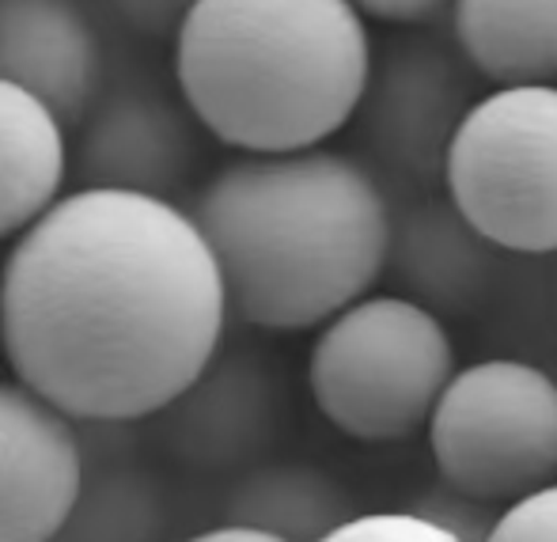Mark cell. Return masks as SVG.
Returning a JSON list of instances; mask_svg holds the SVG:
<instances>
[{"label": "cell", "mask_w": 557, "mask_h": 542, "mask_svg": "<svg viewBox=\"0 0 557 542\" xmlns=\"http://www.w3.org/2000/svg\"><path fill=\"white\" fill-rule=\"evenodd\" d=\"M232 319L198 220L171 198L76 186L0 270L12 375L81 426H137L221 353Z\"/></svg>", "instance_id": "obj_1"}, {"label": "cell", "mask_w": 557, "mask_h": 542, "mask_svg": "<svg viewBox=\"0 0 557 542\" xmlns=\"http://www.w3.org/2000/svg\"><path fill=\"white\" fill-rule=\"evenodd\" d=\"M190 213L221 266L227 308L255 330H319L387 273L395 206L352 152H239Z\"/></svg>", "instance_id": "obj_2"}, {"label": "cell", "mask_w": 557, "mask_h": 542, "mask_svg": "<svg viewBox=\"0 0 557 542\" xmlns=\"http://www.w3.org/2000/svg\"><path fill=\"white\" fill-rule=\"evenodd\" d=\"M352 0H198L175 30V84L235 152L319 148L349 130L372 76Z\"/></svg>", "instance_id": "obj_3"}, {"label": "cell", "mask_w": 557, "mask_h": 542, "mask_svg": "<svg viewBox=\"0 0 557 542\" xmlns=\"http://www.w3.org/2000/svg\"><path fill=\"white\" fill-rule=\"evenodd\" d=\"M459 372L444 316L406 293H368L319 327L308 391L319 414L360 444L425 433Z\"/></svg>", "instance_id": "obj_4"}, {"label": "cell", "mask_w": 557, "mask_h": 542, "mask_svg": "<svg viewBox=\"0 0 557 542\" xmlns=\"http://www.w3.org/2000/svg\"><path fill=\"white\" fill-rule=\"evenodd\" d=\"M444 194L505 255H557V84L478 96L447 152Z\"/></svg>", "instance_id": "obj_5"}, {"label": "cell", "mask_w": 557, "mask_h": 542, "mask_svg": "<svg viewBox=\"0 0 557 542\" xmlns=\"http://www.w3.org/2000/svg\"><path fill=\"white\" fill-rule=\"evenodd\" d=\"M425 436L441 482L516 505L557 482V375L520 357L462 365Z\"/></svg>", "instance_id": "obj_6"}, {"label": "cell", "mask_w": 557, "mask_h": 542, "mask_svg": "<svg viewBox=\"0 0 557 542\" xmlns=\"http://www.w3.org/2000/svg\"><path fill=\"white\" fill-rule=\"evenodd\" d=\"M478 73L459 50L406 35L375 53L364 99L357 107L360 160L380 178L413 194L444 190V168L462 118L478 103Z\"/></svg>", "instance_id": "obj_7"}, {"label": "cell", "mask_w": 557, "mask_h": 542, "mask_svg": "<svg viewBox=\"0 0 557 542\" xmlns=\"http://www.w3.org/2000/svg\"><path fill=\"white\" fill-rule=\"evenodd\" d=\"M160 444L175 463L201 475L250 470L285 426V391L270 360L224 349L160 414Z\"/></svg>", "instance_id": "obj_8"}, {"label": "cell", "mask_w": 557, "mask_h": 542, "mask_svg": "<svg viewBox=\"0 0 557 542\" xmlns=\"http://www.w3.org/2000/svg\"><path fill=\"white\" fill-rule=\"evenodd\" d=\"M88 475L81 421L20 380H0V542H46Z\"/></svg>", "instance_id": "obj_9"}, {"label": "cell", "mask_w": 557, "mask_h": 542, "mask_svg": "<svg viewBox=\"0 0 557 542\" xmlns=\"http://www.w3.org/2000/svg\"><path fill=\"white\" fill-rule=\"evenodd\" d=\"M201 122L152 88H117L91 107L73 152L81 186L171 198L198 168Z\"/></svg>", "instance_id": "obj_10"}, {"label": "cell", "mask_w": 557, "mask_h": 542, "mask_svg": "<svg viewBox=\"0 0 557 542\" xmlns=\"http://www.w3.org/2000/svg\"><path fill=\"white\" fill-rule=\"evenodd\" d=\"M0 81L38 96L65 125L91 114L103 46L76 0H0Z\"/></svg>", "instance_id": "obj_11"}, {"label": "cell", "mask_w": 557, "mask_h": 542, "mask_svg": "<svg viewBox=\"0 0 557 542\" xmlns=\"http://www.w3.org/2000/svg\"><path fill=\"white\" fill-rule=\"evenodd\" d=\"M500 255L505 250L485 239L444 190L413 194L395 213L387 270H395L406 296L436 316H462L490 293Z\"/></svg>", "instance_id": "obj_12"}, {"label": "cell", "mask_w": 557, "mask_h": 542, "mask_svg": "<svg viewBox=\"0 0 557 542\" xmlns=\"http://www.w3.org/2000/svg\"><path fill=\"white\" fill-rule=\"evenodd\" d=\"M73 175L69 125L38 96L0 81V239H20Z\"/></svg>", "instance_id": "obj_13"}, {"label": "cell", "mask_w": 557, "mask_h": 542, "mask_svg": "<svg viewBox=\"0 0 557 542\" xmlns=\"http://www.w3.org/2000/svg\"><path fill=\"white\" fill-rule=\"evenodd\" d=\"M451 38L478 81L557 84V0H451Z\"/></svg>", "instance_id": "obj_14"}, {"label": "cell", "mask_w": 557, "mask_h": 542, "mask_svg": "<svg viewBox=\"0 0 557 542\" xmlns=\"http://www.w3.org/2000/svg\"><path fill=\"white\" fill-rule=\"evenodd\" d=\"M357 516L334 475L308 463H258L243 470L224 501V520L258 528L285 542H323Z\"/></svg>", "instance_id": "obj_15"}, {"label": "cell", "mask_w": 557, "mask_h": 542, "mask_svg": "<svg viewBox=\"0 0 557 542\" xmlns=\"http://www.w3.org/2000/svg\"><path fill=\"white\" fill-rule=\"evenodd\" d=\"M171 497L137 459L91 463L73 508L46 542H171Z\"/></svg>", "instance_id": "obj_16"}, {"label": "cell", "mask_w": 557, "mask_h": 542, "mask_svg": "<svg viewBox=\"0 0 557 542\" xmlns=\"http://www.w3.org/2000/svg\"><path fill=\"white\" fill-rule=\"evenodd\" d=\"M413 513L429 516V520L441 523L444 531H451V535L462 542H485L493 535V528H497L505 508L490 505V501H482V497H470V493L441 482L433 493H425V497L413 505Z\"/></svg>", "instance_id": "obj_17"}, {"label": "cell", "mask_w": 557, "mask_h": 542, "mask_svg": "<svg viewBox=\"0 0 557 542\" xmlns=\"http://www.w3.org/2000/svg\"><path fill=\"white\" fill-rule=\"evenodd\" d=\"M323 542H462L429 516L413 513H357Z\"/></svg>", "instance_id": "obj_18"}, {"label": "cell", "mask_w": 557, "mask_h": 542, "mask_svg": "<svg viewBox=\"0 0 557 542\" xmlns=\"http://www.w3.org/2000/svg\"><path fill=\"white\" fill-rule=\"evenodd\" d=\"M485 542H557V482L508 505Z\"/></svg>", "instance_id": "obj_19"}, {"label": "cell", "mask_w": 557, "mask_h": 542, "mask_svg": "<svg viewBox=\"0 0 557 542\" xmlns=\"http://www.w3.org/2000/svg\"><path fill=\"white\" fill-rule=\"evenodd\" d=\"M198 0H111V8L140 35H171L175 38L178 23Z\"/></svg>", "instance_id": "obj_20"}, {"label": "cell", "mask_w": 557, "mask_h": 542, "mask_svg": "<svg viewBox=\"0 0 557 542\" xmlns=\"http://www.w3.org/2000/svg\"><path fill=\"white\" fill-rule=\"evenodd\" d=\"M368 20L375 23H395V27H418V23L441 15L451 8V0H352Z\"/></svg>", "instance_id": "obj_21"}, {"label": "cell", "mask_w": 557, "mask_h": 542, "mask_svg": "<svg viewBox=\"0 0 557 542\" xmlns=\"http://www.w3.org/2000/svg\"><path fill=\"white\" fill-rule=\"evenodd\" d=\"M183 542H285L277 535H265V531L258 528H243V523H216V528L209 531H198V535L183 539Z\"/></svg>", "instance_id": "obj_22"}]
</instances>
